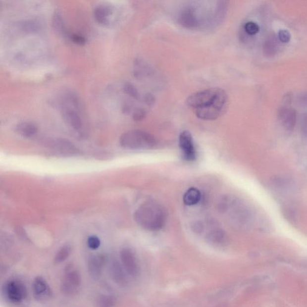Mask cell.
<instances>
[{
    "label": "cell",
    "instance_id": "6da1fadb",
    "mask_svg": "<svg viewBox=\"0 0 307 307\" xmlns=\"http://www.w3.org/2000/svg\"><path fill=\"white\" fill-rule=\"evenodd\" d=\"M228 102L227 94L219 88H212L189 97L187 103L195 110L196 116L203 120H214L226 110Z\"/></svg>",
    "mask_w": 307,
    "mask_h": 307
},
{
    "label": "cell",
    "instance_id": "7a4b0ae2",
    "mask_svg": "<svg viewBox=\"0 0 307 307\" xmlns=\"http://www.w3.org/2000/svg\"><path fill=\"white\" fill-rule=\"evenodd\" d=\"M167 214L164 207L153 201L142 204L135 212L136 222L149 231H158L166 223Z\"/></svg>",
    "mask_w": 307,
    "mask_h": 307
},
{
    "label": "cell",
    "instance_id": "3957f363",
    "mask_svg": "<svg viewBox=\"0 0 307 307\" xmlns=\"http://www.w3.org/2000/svg\"><path fill=\"white\" fill-rule=\"evenodd\" d=\"M119 144L127 150H148L155 146L156 141L150 133L135 130L124 133L119 138Z\"/></svg>",
    "mask_w": 307,
    "mask_h": 307
},
{
    "label": "cell",
    "instance_id": "277c9868",
    "mask_svg": "<svg viewBox=\"0 0 307 307\" xmlns=\"http://www.w3.org/2000/svg\"><path fill=\"white\" fill-rule=\"evenodd\" d=\"M81 282V274L78 269L72 265L67 266L61 283L62 292L68 297L75 296L80 290Z\"/></svg>",
    "mask_w": 307,
    "mask_h": 307
},
{
    "label": "cell",
    "instance_id": "5b68a950",
    "mask_svg": "<svg viewBox=\"0 0 307 307\" xmlns=\"http://www.w3.org/2000/svg\"><path fill=\"white\" fill-rule=\"evenodd\" d=\"M4 294L10 303L18 304L26 298L27 292L26 287L21 281L12 280L5 284Z\"/></svg>",
    "mask_w": 307,
    "mask_h": 307
},
{
    "label": "cell",
    "instance_id": "8992f818",
    "mask_svg": "<svg viewBox=\"0 0 307 307\" xmlns=\"http://www.w3.org/2000/svg\"><path fill=\"white\" fill-rule=\"evenodd\" d=\"M179 145L185 160L193 161L196 160V152L192 136L188 131H184L179 138Z\"/></svg>",
    "mask_w": 307,
    "mask_h": 307
},
{
    "label": "cell",
    "instance_id": "52a82bcc",
    "mask_svg": "<svg viewBox=\"0 0 307 307\" xmlns=\"http://www.w3.org/2000/svg\"><path fill=\"white\" fill-rule=\"evenodd\" d=\"M122 265L127 274L131 277H137L139 273V267L134 253L129 248H124L120 252Z\"/></svg>",
    "mask_w": 307,
    "mask_h": 307
},
{
    "label": "cell",
    "instance_id": "ba28073f",
    "mask_svg": "<svg viewBox=\"0 0 307 307\" xmlns=\"http://www.w3.org/2000/svg\"><path fill=\"white\" fill-rule=\"evenodd\" d=\"M34 297L40 302L49 300L52 297V292L47 281L41 277H36L33 283Z\"/></svg>",
    "mask_w": 307,
    "mask_h": 307
},
{
    "label": "cell",
    "instance_id": "9c48e42d",
    "mask_svg": "<svg viewBox=\"0 0 307 307\" xmlns=\"http://www.w3.org/2000/svg\"><path fill=\"white\" fill-rule=\"evenodd\" d=\"M278 116L284 129L290 132L294 129L297 119V113L295 109L286 106L281 107L278 110Z\"/></svg>",
    "mask_w": 307,
    "mask_h": 307
},
{
    "label": "cell",
    "instance_id": "30bf717a",
    "mask_svg": "<svg viewBox=\"0 0 307 307\" xmlns=\"http://www.w3.org/2000/svg\"><path fill=\"white\" fill-rule=\"evenodd\" d=\"M272 189L277 193H286L294 191L295 182L292 179L284 175L274 176L270 180Z\"/></svg>",
    "mask_w": 307,
    "mask_h": 307
},
{
    "label": "cell",
    "instance_id": "8fae6325",
    "mask_svg": "<svg viewBox=\"0 0 307 307\" xmlns=\"http://www.w3.org/2000/svg\"><path fill=\"white\" fill-rule=\"evenodd\" d=\"M179 22L184 27L196 28L200 26V20L194 8L189 7L182 11L178 18Z\"/></svg>",
    "mask_w": 307,
    "mask_h": 307
},
{
    "label": "cell",
    "instance_id": "7c38bea8",
    "mask_svg": "<svg viewBox=\"0 0 307 307\" xmlns=\"http://www.w3.org/2000/svg\"><path fill=\"white\" fill-rule=\"evenodd\" d=\"M110 276L113 282L119 286H126L128 283L127 273L118 261H114L109 269Z\"/></svg>",
    "mask_w": 307,
    "mask_h": 307
},
{
    "label": "cell",
    "instance_id": "4fadbf2b",
    "mask_svg": "<svg viewBox=\"0 0 307 307\" xmlns=\"http://www.w3.org/2000/svg\"><path fill=\"white\" fill-rule=\"evenodd\" d=\"M105 263H106V258L103 255H96L91 257L88 264L91 277L94 279H98L100 278Z\"/></svg>",
    "mask_w": 307,
    "mask_h": 307
},
{
    "label": "cell",
    "instance_id": "5bb4252c",
    "mask_svg": "<svg viewBox=\"0 0 307 307\" xmlns=\"http://www.w3.org/2000/svg\"><path fill=\"white\" fill-rule=\"evenodd\" d=\"M62 115L65 123L72 129L76 130L81 129L82 119L75 110L65 106L62 109Z\"/></svg>",
    "mask_w": 307,
    "mask_h": 307
},
{
    "label": "cell",
    "instance_id": "9a60e30c",
    "mask_svg": "<svg viewBox=\"0 0 307 307\" xmlns=\"http://www.w3.org/2000/svg\"><path fill=\"white\" fill-rule=\"evenodd\" d=\"M112 9L109 5H98L94 10V16L98 23L107 25L109 23L110 16L112 15Z\"/></svg>",
    "mask_w": 307,
    "mask_h": 307
},
{
    "label": "cell",
    "instance_id": "2e32d148",
    "mask_svg": "<svg viewBox=\"0 0 307 307\" xmlns=\"http://www.w3.org/2000/svg\"><path fill=\"white\" fill-rule=\"evenodd\" d=\"M50 147L56 152L61 154H74L77 152V149L73 144L64 139H57L51 142Z\"/></svg>",
    "mask_w": 307,
    "mask_h": 307
},
{
    "label": "cell",
    "instance_id": "e0dca14e",
    "mask_svg": "<svg viewBox=\"0 0 307 307\" xmlns=\"http://www.w3.org/2000/svg\"><path fill=\"white\" fill-rule=\"evenodd\" d=\"M16 132L24 138H31L38 132V126L32 122L24 121L19 123L16 127Z\"/></svg>",
    "mask_w": 307,
    "mask_h": 307
},
{
    "label": "cell",
    "instance_id": "ac0fdd59",
    "mask_svg": "<svg viewBox=\"0 0 307 307\" xmlns=\"http://www.w3.org/2000/svg\"><path fill=\"white\" fill-rule=\"evenodd\" d=\"M281 212L284 217L291 224L297 223L298 215L297 207L292 203H287L283 205Z\"/></svg>",
    "mask_w": 307,
    "mask_h": 307
},
{
    "label": "cell",
    "instance_id": "d6986e66",
    "mask_svg": "<svg viewBox=\"0 0 307 307\" xmlns=\"http://www.w3.org/2000/svg\"><path fill=\"white\" fill-rule=\"evenodd\" d=\"M207 240L213 245L222 246L227 243V237L223 230L220 229L213 230L207 235Z\"/></svg>",
    "mask_w": 307,
    "mask_h": 307
},
{
    "label": "cell",
    "instance_id": "ffe728a7",
    "mask_svg": "<svg viewBox=\"0 0 307 307\" xmlns=\"http://www.w3.org/2000/svg\"><path fill=\"white\" fill-rule=\"evenodd\" d=\"M201 199V193L198 189L192 187L184 193V203L187 206L195 205L199 203Z\"/></svg>",
    "mask_w": 307,
    "mask_h": 307
},
{
    "label": "cell",
    "instance_id": "44dd1931",
    "mask_svg": "<svg viewBox=\"0 0 307 307\" xmlns=\"http://www.w3.org/2000/svg\"><path fill=\"white\" fill-rule=\"evenodd\" d=\"M52 25L53 29L56 31V33L64 35L66 29H65V25L63 18L59 12H56L53 14L52 19Z\"/></svg>",
    "mask_w": 307,
    "mask_h": 307
},
{
    "label": "cell",
    "instance_id": "7402d4cb",
    "mask_svg": "<svg viewBox=\"0 0 307 307\" xmlns=\"http://www.w3.org/2000/svg\"><path fill=\"white\" fill-rule=\"evenodd\" d=\"M71 252H72V246L70 244H65L62 246L56 253L55 261L56 263H60L63 262L64 261L69 257Z\"/></svg>",
    "mask_w": 307,
    "mask_h": 307
},
{
    "label": "cell",
    "instance_id": "603a6c76",
    "mask_svg": "<svg viewBox=\"0 0 307 307\" xmlns=\"http://www.w3.org/2000/svg\"><path fill=\"white\" fill-rule=\"evenodd\" d=\"M115 304V300L112 296H101L98 300L99 307H113Z\"/></svg>",
    "mask_w": 307,
    "mask_h": 307
},
{
    "label": "cell",
    "instance_id": "cb8c5ba5",
    "mask_svg": "<svg viewBox=\"0 0 307 307\" xmlns=\"http://www.w3.org/2000/svg\"><path fill=\"white\" fill-rule=\"evenodd\" d=\"M21 30L25 32H35L39 29V25L36 22L33 21H23L20 24Z\"/></svg>",
    "mask_w": 307,
    "mask_h": 307
},
{
    "label": "cell",
    "instance_id": "d4e9b609",
    "mask_svg": "<svg viewBox=\"0 0 307 307\" xmlns=\"http://www.w3.org/2000/svg\"><path fill=\"white\" fill-rule=\"evenodd\" d=\"M123 91L127 95L132 97L133 98L135 99H139V94L137 89L134 85L130 83L125 84L123 87Z\"/></svg>",
    "mask_w": 307,
    "mask_h": 307
},
{
    "label": "cell",
    "instance_id": "484cf974",
    "mask_svg": "<svg viewBox=\"0 0 307 307\" xmlns=\"http://www.w3.org/2000/svg\"><path fill=\"white\" fill-rule=\"evenodd\" d=\"M260 27L256 22L249 21L247 22L244 25V30L249 35H255L258 32Z\"/></svg>",
    "mask_w": 307,
    "mask_h": 307
},
{
    "label": "cell",
    "instance_id": "4316f807",
    "mask_svg": "<svg viewBox=\"0 0 307 307\" xmlns=\"http://www.w3.org/2000/svg\"><path fill=\"white\" fill-rule=\"evenodd\" d=\"M88 246L91 249L96 250L101 246V241L96 236H91L87 240Z\"/></svg>",
    "mask_w": 307,
    "mask_h": 307
},
{
    "label": "cell",
    "instance_id": "83f0119b",
    "mask_svg": "<svg viewBox=\"0 0 307 307\" xmlns=\"http://www.w3.org/2000/svg\"><path fill=\"white\" fill-rule=\"evenodd\" d=\"M263 49L265 53L268 55H272L276 52V47H275L274 43H273L271 41L265 42Z\"/></svg>",
    "mask_w": 307,
    "mask_h": 307
},
{
    "label": "cell",
    "instance_id": "f1b7e54d",
    "mask_svg": "<svg viewBox=\"0 0 307 307\" xmlns=\"http://www.w3.org/2000/svg\"><path fill=\"white\" fill-rule=\"evenodd\" d=\"M147 115L146 110L142 108H137L133 113V119L136 121H139L144 119Z\"/></svg>",
    "mask_w": 307,
    "mask_h": 307
},
{
    "label": "cell",
    "instance_id": "f546056e",
    "mask_svg": "<svg viewBox=\"0 0 307 307\" xmlns=\"http://www.w3.org/2000/svg\"><path fill=\"white\" fill-rule=\"evenodd\" d=\"M278 38L284 43L289 42L291 39V35L289 31L287 30H280L278 33Z\"/></svg>",
    "mask_w": 307,
    "mask_h": 307
},
{
    "label": "cell",
    "instance_id": "4dcf8cb0",
    "mask_svg": "<svg viewBox=\"0 0 307 307\" xmlns=\"http://www.w3.org/2000/svg\"><path fill=\"white\" fill-rule=\"evenodd\" d=\"M301 128L303 135L307 138V113L303 116L301 121Z\"/></svg>",
    "mask_w": 307,
    "mask_h": 307
},
{
    "label": "cell",
    "instance_id": "1f68e13d",
    "mask_svg": "<svg viewBox=\"0 0 307 307\" xmlns=\"http://www.w3.org/2000/svg\"><path fill=\"white\" fill-rule=\"evenodd\" d=\"M71 39H72L73 42H75L76 44L83 45L86 43V39H85L83 36L76 35V34L72 35V36H71Z\"/></svg>",
    "mask_w": 307,
    "mask_h": 307
},
{
    "label": "cell",
    "instance_id": "d6a6232c",
    "mask_svg": "<svg viewBox=\"0 0 307 307\" xmlns=\"http://www.w3.org/2000/svg\"><path fill=\"white\" fill-rule=\"evenodd\" d=\"M15 231L17 235H18L20 238H21L22 239V240H28V236L26 234V232H25V229L23 228V227L19 226L16 227L15 229Z\"/></svg>",
    "mask_w": 307,
    "mask_h": 307
},
{
    "label": "cell",
    "instance_id": "836d02e7",
    "mask_svg": "<svg viewBox=\"0 0 307 307\" xmlns=\"http://www.w3.org/2000/svg\"><path fill=\"white\" fill-rule=\"evenodd\" d=\"M298 102L303 106H307V92L301 93L298 97Z\"/></svg>",
    "mask_w": 307,
    "mask_h": 307
},
{
    "label": "cell",
    "instance_id": "e575fe53",
    "mask_svg": "<svg viewBox=\"0 0 307 307\" xmlns=\"http://www.w3.org/2000/svg\"><path fill=\"white\" fill-rule=\"evenodd\" d=\"M144 101L146 102V103L148 105L152 106V105L154 103L155 99L151 94H147V95L144 97Z\"/></svg>",
    "mask_w": 307,
    "mask_h": 307
},
{
    "label": "cell",
    "instance_id": "d590c367",
    "mask_svg": "<svg viewBox=\"0 0 307 307\" xmlns=\"http://www.w3.org/2000/svg\"><path fill=\"white\" fill-rule=\"evenodd\" d=\"M192 229L196 233H201L203 230V226L201 223H196L194 226L192 227Z\"/></svg>",
    "mask_w": 307,
    "mask_h": 307
},
{
    "label": "cell",
    "instance_id": "8d00e7d4",
    "mask_svg": "<svg viewBox=\"0 0 307 307\" xmlns=\"http://www.w3.org/2000/svg\"><path fill=\"white\" fill-rule=\"evenodd\" d=\"M290 95H291V93H287L286 95L284 96V102H285L287 104H289L291 102L292 96Z\"/></svg>",
    "mask_w": 307,
    "mask_h": 307
}]
</instances>
